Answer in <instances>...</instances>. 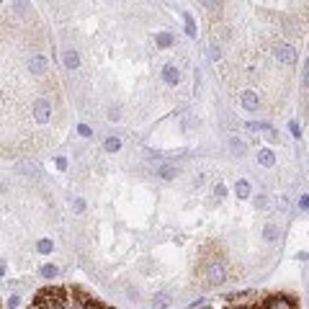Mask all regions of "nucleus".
<instances>
[{"label": "nucleus", "instance_id": "423d86ee", "mask_svg": "<svg viewBox=\"0 0 309 309\" xmlns=\"http://www.w3.org/2000/svg\"><path fill=\"white\" fill-rule=\"evenodd\" d=\"M224 276H227V271H224L222 263H214V266L209 268V281H211V283H222Z\"/></svg>", "mask_w": 309, "mask_h": 309}, {"label": "nucleus", "instance_id": "f257e3e1", "mask_svg": "<svg viewBox=\"0 0 309 309\" xmlns=\"http://www.w3.org/2000/svg\"><path fill=\"white\" fill-rule=\"evenodd\" d=\"M34 119L39 121V124H47L49 121V114H52V106H49V101L47 98H39L36 103H34Z\"/></svg>", "mask_w": 309, "mask_h": 309}, {"label": "nucleus", "instance_id": "412c9836", "mask_svg": "<svg viewBox=\"0 0 309 309\" xmlns=\"http://www.w3.org/2000/svg\"><path fill=\"white\" fill-rule=\"evenodd\" d=\"M214 193H216V198H222V196L227 193V188H224L222 183H216V188H214Z\"/></svg>", "mask_w": 309, "mask_h": 309}, {"label": "nucleus", "instance_id": "6e6552de", "mask_svg": "<svg viewBox=\"0 0 309 309\" xmlns=\"http://www.w3.org/2000/svg\"><path fill=\"white\" fill-rule=\"evenodd\" d=\"M78 64H80L78 52H75V49H64V67H67V70H75Z\"/></svg>", "mask_w": 309, "mask_h": 309}, {"label": "nucleus", "instance_id": "b1692460", "mask_svg": "<svg viewBox=\"0 0 309 309\" xmlns=\"http://www.w3.org/2000/svg\"><path fill=\"white\" fill-rule=\"evenodd\" d=\"M18 304H21V296H11V299H8V306H11V309H16Z\"/></svg>", "mask_w": 309, "mask_h": 309}, {"label": "nucleus", "instance_id": "c756f323", "mask_svg": "<svg viewBox=\"0 0 309 309\" xmlns=\"http://www.w3.org/2000/svg\"><path fill=\"white\" fill-rule=\"evenodd\" d=\"M34 309H39V306H34Z\"/></svg>", "mask_w": 309, "mask_h": 309}, {"label": "nucleus", "instance_id": "4be33fe9", "mask_svg": "<svg viewBox=\"0 0 309 309\" xmlns=\"http://www.w3.org/2000/svg\"><path fill=\"white\" fill-rule=\"evenodd\" d=\"M289 129H291V134H294V137H299V134H301V129H299V124H296V121H291V124H289Z\"/></svg>", "mask_w": 309, "mask_h": 309}, {"label": "nucleus", "instance_id": "393cba45", "mask_svg": "<svg viewBox=\"0 0 309 309\" xmlns=\"http://www.w3.org/2000/svg\"><path fill=\"white\" fill-rule=\"evenodd\" d=\"M258 206H260V209H268V206H271V201H268L266 196H263V198H258Z\"/></svg>", "mask_w": 309, "mask_h": 309}, {"label": "nucleus", "instance_id": "5701e85b", "mask_svg": "<svg viewBox=\"0 0 309 309\" xmlns=\"http://www.w3.org/2000/svg\"><path fill=\"white\" fill-rule=\"evenodd\" d=\"M72 209H75V211H83V209H85V201H83V198H75V204H72Z\"/></svg>", "mask_w": 309, "mask_h": 309}, {"label": "nucleus", "instance_id": "ddd939ff", "mask_svg": "<svg viewBox=\"0 0 309 309\" xmlns=\"http://www.w3.org/2000/svg\"><path fill=\"white\" fill-rule=\"evenodd\" d=\"M263 235H266V240H276V237H278V227H276V224H266Z\"/></svg>", "mask_w": 309, "mask_h": 309}, {"label": "nucleus", "instance_id": "39448f33", "mask_svg": "<svg viewBox=\"0 0 309 309\" xmlns=\"http://www.w3.org/2000/svg\"><path fill=\"white\" fill-rule=\"evenodd\" d=\"M242 108H245V111H258V93H253V91H245V93H242Z\"/></svg>", "mask_w": 309, "mask_h": 309}, {"label": "nucleus", "instance_id": "2eb2a0df", "mask_svg": "<svg viewBox=\"0 0 309 309\" xmlns=\"http://www.w3.org/2000/svg\"><path fill=\"white\" fill-rule=\"evenodd\" d=\"M57 273H59L57 266H44V268H41V276H44V278H57Z\"/></svg>", "mask_w": 309, "mask_h": 309}, {"label": "nucleus", "instance_id": "cd10ccee", "mask_svg": "<svg viewBox=\"0 0 309 309\" xmlns=\"http://www.w3.org/2000/svg\"><path fill=\"white\" fill-rule=\"evenodd\" d=\"M3 273H6V263H3V260H0V276H3Z\"/></svg>", "mask_w": 309, "mask_h": 309}, {"label": "nucleus", "instance_id": "1a4fd4ad", "mask_svg": "<svg viewBox=\"0 0 309 309\" xmlns=\"http://www.w3.org/2000/svg\"><path fill=\"white\" fill-rule=\"evenodd\" d=\"M250 183L248 181H237V186H235V193L240 196V198H250Z\"/></svg>", "mask_w": 309, "mask_h": 309}, {"label": "nucleus", "instance_id": "f8f14e48", "mask_svg": "<svg viewBox=\"0 0 309 309\" xmlns=\"http://www.w3.org/2000/svg\"><path fill=\"white\" fill-rule=\"evenodd\" d=\"M183 21H186V34H188V36H196V24H193V16H191V13H183Z\"/></svg>", "mask_w": 309, "mask_h": 309}, {"label": "nucleus", "instance_id": "bb28decb", "mask_svg": "<svg viewBox=\"0 0 309 309\" xmlns=\"http://www.w3.org/2000/svg\"><path fill=\"white\" fill-rule=\"evenodd\" d=\"M219 57H222V52H219L216 47H211V59H219Z\"/></svg>", "mask_w": 309, "mask_h": 309}, {"label": "nucleus", "instance_id": "20e7f679", "mask_svg": "<svg viewBox=\"0 0 309 309\" xmlns=\"http://www.w3.org/2000/svg\"><path fill=\"white\" fill-rule=\"evenodd\" d=\"M163 80L168 85H178L181 83V70L175 67V64H165V67H163Z\"/></svg>", "mask_w": 309, "mask_h": 309}, {"label": "nucleus", "instance_id": "9b49d317", "mask_svg": "<svg viewBox=\"0 0 309 309\" xmlns=\"http://www.w3.org/2000/svg\"><path fill=\"white\" fill-rule=\"evenodd\" d=\"M103 147H106V152H119L121 149V142H119V137H108Z\"/></svg>", "mask_w": 309, "mask_h": 309}, {"label": "nucleus", "instance_id": "c85d7f7f", "mask_svg": "<svg viewBox=\"0 0 309 309\" xmlns=\"http://www.w3.org/2000/svg\"><path fill=\"white\" fill-rule=\"evenodd\" d=\"M83 309H101L98 304H88V306H83Z\"/></svg>", "mask_w": 309, "mask_h": 309}, {"label": "nucleus", "instance_id": "aec40b11", "mask_svg": "<svg viewBox=\"0 0 309 309\" xmlns=\"http://www.w3.org/2000/svg\"><path fill=\"white\" fill-rule=\"evenodd\" d=\"M78 131H80L83 137H91V134H93V131H91V126H88V124H80V126H78Z\"/></svg>", "mask_w": 309, "mask_h": 309}, {"label": "nucleus", "instance_id": "4468645a", "mask_svg": "<svg viewBox=\"0 0 309 309\" xmlns=\"http://www.w3.org/2000/svg\"><path fill=\"white\" fill-rule=\"evenodd\" d=\"M36 250H39L41 255H47V253H52V242H49V240H39V245H36Z\"/></svg>", "mask_w": 309, "mask_h": 309}, {"label": "nucleus", "instance_id": "0eeeda50", "mask_svg": "<svg viewBox=\"0 0 309 309\" xmlns=\"http://www.w3.org/2000/svg\"><path fill=\"white\" fill-rule=\"evenodd\" d=\"M258 163H260L263 168H273V165H276L273 152H271V149H260V152H258Z\"/></svg>", "mask_w": 309, "mask_h": 309}, {"label": "nucleus", "instance_id": "dca6fc26", "mask_svg": "<svg viewBox=\"0 0 309 309\" xmlns=\"http://www.w3.org/2000/svg\"><path fill=\"white\" fill-rule=\"evenodd\" d=\"M170 44H173V36H170V34H160V36H158V47L165 49V47H170Z\"/></svg>", "mask_w": 309, "mask_h": 309}, {"label": "nucleus", "instance_id": "7ed1b4c3", "mask_svg": "<svg viewBox=\"0 0 309 309\" xmlns=\"http://www.w3.org/2000/svg\"><path fill=\"white\" fill-rule=\"evenodd\" d=\"M263 309H294V304L286 296H268L266 304H263Z\"/></svg>", "mask_w": 309, "mask_h": 309}, {"label": "nucleus", "instance_id": "a878e982", "mask_svg": "<svg viewBox=\"0 0 309 309\" xmlns=\"http://www.w3.org/2000/svg\"><path fill=\"white\" fill-rule=\"evenodd\" d=\"M57 168L64 170V168H67V160H64V158H57Z\"/></svg>", "mask_w": 309, "mask_h": 309}, {"label": "nucleus", "instance_id": "f3484780", "mask_svg": "<svg viewBox=\"0 0 309 309\" xmlns=\"http://www.w3.org/2000/svg\"><path fill=\"white\" fill-rule=\"evenodd\" d=\"M160 175H163L165 181H170L173 175H175V168H173V165H163V168H160Z\"/></svg>", "mask_w": 309, "mask_h": 309}, {"label": "nucleus", "instance_id": "a211bd4d", "mask_svg": "<svg viewBox=\"0 0 309 309\" xmlns=\"http://www.w3.org/2000/svg\"><path fill=\"white\" fill-rule=\"evenodd\" d=\"M152 301H154V306H168V304H170V296H168V294H158Z\"/></svg>", "mask_w": 309, "mask_h": 309}, {"label": "nucleus", "instance_id": "f03ea898", "mask_svg": "<svg viewBox=\"0 0 309 309\" xmlns=\"http://www.w3.org/2000/svg\"><path fill=\"white\" fill-rule=\"evenodd\" d=\"M276 57L281 62H286V64H294L299 59V54H296V49L291 47V44H278V47H276Z\"/></svg>", "mask_w": 309, "mask_h": 309}, {"label": "nucleus", "instance_id": "9d476101", "mask_svg": "<svg viewBox=\"0 0 309 309\" xmlns=\"http://www.w3.org/2000/svg\"><path fill=\"white\" fill-rule=\"evenodd\" d=\"M44 70H47V59H44V57H34V59H31V72L41 75Z\"/></svg>", "mask_w": 309, "mask_h": 309}, {"label": "nucleus", "instance_id": "6ab92c4d", "mask_svg": "<svg viewBox=\"0 0 309 309\" xmlns=\"http://www.w3.org/2000/svg\"><path fill=\"white\" fill-rule=\"evenodd\" d=\"M229 144H232V149H235V152H240V154H242V152H245V144H242L240 139H232Z\"/></svg>", "mask_w": 309, "mask_h": 309}]
</instances>
